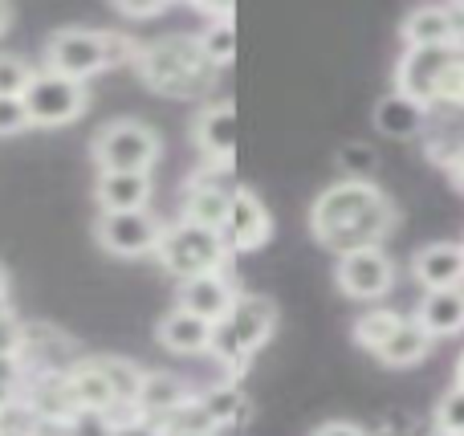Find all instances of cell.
Wrapping results in <instances>:
<instances>
[{"mask_svg": "<svg viewBox=\"0 0 464 436\" xmlns=\"http://www.w3.org/2000/svg\"><path fill=\"white\" fill-rule=\"evenodd\" d=\"M135 70L147 86L163 90V94H200L212 82L217 65H208L192 33H168V37H155L135 49Z\"/></svg>", "mask_w": 464, "mask_h": 436, "instance_id": "obj_2", "label": "cell"}, {"mask_svg": "<svg viewBox=\"0 0 464 436\" xmlns=\"http://www.w3.org/2000/svg\"><path fill=\"white\" fill-rule=\"evenodd\" d=\"M411 274L424 290H449L464 282V245L460 241H428L411 257Z\"/></svg>", "mask_w": 464, "mask_h": 436, "instance_id": "obj_14", "label": "cell"}, {"mask_svg": "<svg viewBox=\"0 0 464 436\" xmlns=\"http://www.w3.org/2000/svg\"><path fill=\"white\" fill-rule=\"evenodd\" d=\"M21 343H24V323L8 310L5 318H0V355H16L21 351Z\"/></svg>", "mask_w": 464, "mask_h": 436, "instance_id": "obj_35", "label": "cell"}, {"mask_svg": "<svg viewBox=\"0 0 464 436\" xmlns=\"http://www.w3.org/2000/svg\"><path fill=\"white\" fill-rule=\"evenodd\" d=\"M436 102L464 106V57H460V53H457V62L449 65V73H444L440 90H436Z\"/></svg>", "mask_w": 464, "mask_h": 436, "instance_id": "obj_33", "label": "cell"}, {"mask_svg": "<svg viewBox=\"0 0 464 436\" xmlns=\"http://www.w3.org/2000/svg\"><path fill=\"white\" fill-rule=\"evenodd\" d=\"M273 326H277V302H273L269 294H237L228 315L217 323L212 355H217L228 372H240L245 359L256 355V351L273 339Z\"/></svg>", "mask_w": 464, "mask_h": 436, "instance_id": "obj_4", "label": "cell"}, {"mask_svg": "<svg viewBox=\"0 0 464 436\" xmlns=\"http://www.w3.org/2000/svg\"><path fill=\"white\" fill-rule=\"evenodd\" d=\"M119 8L127 16H155V13H163V5H130V0H122Z\"/></svg>", "mask_w": 464, "mask_h": 436, "instance_id": "obj_38", "label": "cell"}, {"mask_svg": "<svg viewBox=\"0 0 464 436\" xmlns=\"http://www.w3.org/2000/svg\"><path fill=\"white\" fill-rule=\"evenodd\" d=\"M90 151L98 171H151V163L160 160V135L139 119H111L98 127Z\"/></svg>", "mask_w": 464, "mask_h": 436, "instance_id": "obj_6", "label": "cell"}, {"mask_svg": "<svg viewBox=\"0 0 464 436\" xmlns=\"http://www.w3.org/2000/svg\"><path fill=\"white\" fill-rule=\"evenodd\" d=\"M21 102H24V114H29L33 127H65V122H73L86 111L90 90H86V82L65 78V73L41 65V70H33Z\"/></svg>", "mask_w": 464, "mask_h": 436, "instance_id": "obj_7", "label": "cell"}, {"mask_svg": "<svg viewBox=\"0 0 464 436\" xmlns=\"http://www.w3.org/2000/svg\"><path fill=\"white\" fill-rule=\"evenodd\" d=\"M94 237L102 249L119 253V257H135V253H155L163 237V225L151 217V208L135 212H98Z\"/></svg>", "mask_w": 464, "mask_h": 436, "instance_id": "obj_10", "label": "cell"}, {"mask_svg": "<svg viewBox=\"0 0 464 436\" xmlns=\"http://www.w3.org/2000/svg\"><path fill=\"white\" fill-rule=\"evenodd\" d=\"M310 436H367V432H362L354 421H326V424H318Z\"/></svg>", "mask_w": 464, "mask_h": 436, "instance_id": "obj_36", "label": "cell"}, {"mask_svg": "<svg viewBox=\"0 0 464 436\" xmlns=\"http://www.w3.org/2000/svg\"><path fill=\"white\" fill-rule=\"evenodd\" d=\"M155 334H160V343L168 351H176V355H200V351H212L217 326H212L208 318L184 310V306H171L168 315L160 318V331Z\"/></svg>", "mask_w": 464, "mask_h": 436, "instance_id": "obj_16", "label": "cell"}, {"mask_svg": "<svg viewBox=\"0 0 464 436\" xmlns=\"http://www.w3.org/2000/svg\"><path fill=\"white\" fill-rule=\"evenodd\" d=\"M94 196L102 212H135L151 200V171H98Z\"/></svg>", "mask_w": 464, "mask_h": 436, "instance_id": "obj_17", "label": "cell"}, {"mask_svg": "<svg viewBox=\"0 0 464 436\" xmlns=\"http://www.w3.org/2000/svg\"><path fill=\"white\" fill-rule=\"evenodd\" d=\"M70 388L78 408H90V412H114L119 408V396H114L111 380L102 375V367L94 359H82V363L70 367Z\"/></svg>", "mask_w": 464, "mask_h": 436, "instance_id": "obj_21", "label": "cell"}, {"mask_svg": "<svg viewBox=\"0 0 464 436\" xmlns=\"http://www.w3.org/2000/svg\"><path fill=\"white\" fill-rule=\"evenodd\" d=\"M416 318L432 339L440 334H460L464 331V286H449V290H424L416 306Z\"/></svg>", "mask_w": 464, "mask_h": 436, "instance_id": "obj_18", "label": "cell"}, {"mask_svg": "<svg viewBox=\"0 0 464 436\" xmlns=\"http://www.w3.org/2000/svg\"><path fill=\"white\" fill-rule=\"evenodd\" d=\"M119 57H130V62H135V45H127L119 29L65 24V29L49 33V41H45V70H57V73L78 78V82L111 70Z\"/></svg>", "mask_w": 464, "mask_h": 436, "instance_id": "obj_3", "label": "cell"}, {"mask_svg": "<svg viewBox=\"0 0 464 436\" xmlns=\"http://www.w3.org/2000/svg\"><path fill=\"white\" fill-rule=\"evenodd\" d=\"M432 436H457V432H440V429H436V432H432Z\"/></svg>", "mask_w": 464, "mask_h": 436, "instance_id": "obj_45", "label": "cell"}, {"mask_svg": "<svg viewBox=\"0 0 464 436\" xmlns=\"http://www.w3.org/2000/svg\"><path fill=\"white\" fill-rule=\"evenodd\" d=\"M196 41H200V53L208 57V65H228L232 53H237V33H232V21H212L208 29L196 33Z\"/></svg>", "mask_w": 464, "mask_h": 436, "instance_id": "obj_26", "label": "cell"}, {"mask_svg": "<svg viewBox=\"0 0 464 436\" xmlns=\"http://www.w3.org/2000/svg\"><path fill=\"white\" fill-rule=\"evenodd\" d=\"M220 233H225L232 253H253L273 237V217H269L265 200L253 192V188H232L228 220H225Z\"/></svg>", "mask_w": 464, "mask_h": 436, "instance_id": "obj_11", "label": "cell"}, {"mask_svg": "<svg viewBox=\"0 0 464 436\" xmlns=\"http://www.w3.org/2000/svg\"><path fill=\"white\" fill-rule=\"evenodd\" d=\"M424 106L411 102V98L403 94H387L375 102V127L383 131V135L392 139H411L420 127H424Z\"/></svg>", "mask_w": 464, "mask_h": 436, "instance_id": "obj_23", "label": "cell"}, {"mask_svg": "<svg viewBox=\"0 0 464 436\" xmlns=\"http://www.w3.org/2000/svg\"><path fill=\"white\" fill-rule=\"evenodd\" d=\"M452 45H457V53L464 57V33H460V37H457V41H452Z\"/></svg>", "mask_w": 464, "mask_h": 436, "instance_id": "obj_44", "label": "cell"}, {"mask_svg": "<svg viewBox=\"0 0 464 436\" xmlns=\"http://www.w3.org/2000/svg\"><path fill=\"white\" fill-rule=\"evenodd\" d=\"M444 13H449L452 37H460V33H464V5H460V0H452V5H444Z\"/></svg>", "mask_w": 464, "mask_h": 436, "instance_id": "obj_37", "label": "cell"}, {"mask_svg": "<svg viewBox=\"0 0 464 436\" xmlns=\"http://www.w3.org/2000/svg\"><path fill=\"white\" fill-rule=\"evenodd\" d=\"M338 168L346 171V179H367L371 168H375V147L343 143V147H338Z\"/></svg>", "mask_w": 464, "mask_h": 436, "instance_id": "obj_31", "label": "cell"}, {"mask_svg": "<svg viewBox=\"0 0 464 436\" xmlns=\"http://www.w3.org/2000/svg\"><path fill=\"white\" fill-rule=\"evenodd\" d=\"M200 400V408L208 412V421L217 424H232L237 421V412H240V392L237 388H228V383H220V388H212V392H204V396H196Z\"/></svg>", "mask_w": 464, "mask_h": 436, "instance_id": "obj_27", "label": "cell"}, {"mask_svg": "<svg viewBox=\"0 0 464 436\" xmlns=\"http://www.w3.org/2000/svg\"><path fill=\"white\" fill-rule=\"evenodd\" d=\"M457 62V45H432V49H408L395 65V94L411 98L428 111L436 102V90H440L449 65Z\"/></svg>", "mask_w": 464, "mask_h": 436, "instance_id": "obj_8", "label": "cell"}, {"mask_svg": "<svg viewBox=\"0 0 464 436\" xmlns=\"http://www.w3.org/2000/svg\"><path fill=\"white\" fill-rule=\"evenodd\" d=\"M163 436H217V432H196V429H168Z\"/></svg>", "mask_w": 464, "mask_h": 436, "instance_id": "obj_41", "label": "cell"}, {"mask_svg": "<svg viewBox=\"0 0 464 436\" xmlns=\"http://www.w3.org/2000/svg\"><path fill=\"white\" fill-rule=\"evenodd\" d=\"M8 315V274L0 269V318Z\"/></svg>", "mask_w": 464, "mask_h": 436, "instance_id": "obj_39", "label": "cell"}, {"mask_svg": "<svg viewBox=\"0 0 464 436\" xmlns=\"http://www.w3.org/2000/svg\"><path fill=\"white\" fill-rule=\"evenodd\" d=\"M432 421H436V429H440V432L464 436V388H460V383H452V388L436 400Z\"/></svg>", "mask_w": 464, "mask_h": 436, "instance_id": "obj_28", "label": "cell"}, {"mask_svg": "<svg viewBox=\"0 0 464 436\" xmlns=\"http://www.w3.org/2000/svg\"><path fill=\"white\" fill-rule=\"evenodd\" d=\"M24 383V367L16 355H0V408H8L16 396H21Z\"/></svg>", "mask_w": 464, "mask_h": 436, "instance_id": "obj_32", "label": "cell"}, {"mask_svg": "<svg viewBox=\"0 0 464 436\" xmlns=\"http://www.w3.org/2000/svg\"><path fill=\"white\" fill-rule=\"evenodd\" d=\"M8 21H13V8H8V5H5V0H0V33H5V29H8Z\"/></svg>", "mask_w": 464, "mask_h": 436, "instance_id": "obj_42", "label": "cell"}, {"mask_svg": "<svg viewBox=\"0 0 464 436\" xmlns=\"http://www.w3.org/2000/svg\"><path fill=\"white\" fill-rule=\"evenodd\" d=\"M33 78V65L21 53H0V94L5 98H21L24 86Z\"/></svg>", "mask_w": 464, "mask_h": 436, "instance_id": "obj_29", "label": "cell"}, {"mask_svg": "<svg viewBox=\"0 0 464 436\" xmlns=\"http://www.w3.org/2000/svg\"><path fill=\"white\" fill-rule=\"evenodd\" d=\"M192 143L200 147L208 160L232 163V147H237V111L232 98H208L192 119Z\"/></svg>", "mask_w": 464, "mask_h": 436, "instance_id": "obj_12", "label": "cell"}, {"mask_svg": "<svg viewBox=\"0 0 464 436\" xmlns=\"http://www.w3.org/2000/svg\"><path fill=\"white\" fill-rule=\"evenodd\" d=\"M155 257H160V266L168 269V274L188 282V277L225 269L232 249H228L225 233H217V228H200V225H192V220H176V225L163 228L160 245H155Z\"/></svg>", "mask_w": 464, "mask_h": 436, "instance_id": "obj_5", "label": "cell"}, {"mask_svg": "<svg viewBox=\"0 0 464 436\" xmlns=\"http://www.w3.org/2000/svg\"><path fill=\"white\" fill-rule=\"evenodd\" d=\"M428 351H432V334H428L416 318H403L400 331H395L375 355L383 367H416L420 359H428Z\"/></svg>", "mask_w": 464, "mask_h": 436, "instance_id": "obj_22", "label": "cell"}, {"mask_svg": "<svg viewBox=\"0 0 464 436\" xmlns=\"http://www.w3.org/2000/svg\"><path fill=\"white\" fill-rule=\"evenodd\" d=\"M310 228L326 249L343 257V253L383 245V237L395 228V204L371 179H338L318 192L310 208Z\"/></svg>", "mask_w": 464, "mask_h": 436, "instance_id": "obj_1", "label": "cell"}, {"mask_svg": "<svg viewBox=\"0 0 464 436\" xmlns=\"http://www.w3.org/2000/svg\"><path fill=\"white\" fill-rule=\"evenodd\" d=\"M400 33L408 41V49H432V45H452V24L444 5H416L403 13Z\"/></svg>", "mask_w": 464, "mask_h": 436, "instance_id": "obj_20", "label": "cell"}, {"mask_svg": "<svg viewBox=\"0 0 464 436\" xmlns=\"http://www.w3.org/2000/svg\"><path fill=\"white\" fill-rule=\"evenodd\" d=\"M334 282L346 298H359V302H375L392 290L395 282V266L392 257L383 253V245H371V249H354L343 253L334 266Z\"/></svg>", "mask_w": 464, "mask_h": 436, "instance_id": "obj_9", "label": "cell"}, {"mask_svg": "<svg viewBox=\"0 0 464 436\" xmlns=\"http://www.w3.org/2000/svg\"><path fill=\"white\" fill-rule=\"evenodd\" d=\"M449 168H452V171H457V184L464 188V147H460V155H457V160H452V163H449Z\"/></svg>", "mask_w": 464, "mask_h": 436, "instance_id": "obj_40", "label": "cell"}, {"mask_svg": "<svg viewBox=\"0 0 464 436\" xmlns=\"http://www.w3.org/2000/svg\"><path fill=\"white\" fill-rule=\"evenodd\" d=\"M65 432L70 436H119V424H114L111 412H90V408H78V412L65 421Z\"/></svg>", "mask_w": 464, "mask_h": 436, "instance_id": "obj_30", "label": "cell"}, {"mask_svg": "<svg viewBox=\"0 0 464 436\" xmlns=\"http://www.w3.org/2000/svg\"><path fill=\"white\" fill-rule=\"evenodd\" d=\"M24 127H33L29 114H24V102L0 94V135H16V131H24Z\"/></svg>", "mask_w": 464, "mask_h": 436, "instance_id": "obj_34", "label": "cell"}, {"mask_svg": "<svg viewBox=\"0 0 464 436\" xmlns=\"http://www.w3.org/2000/svg\"><path fill=\"white\" fill-rule=\"evenodd\" d=\"M237 286H232L228 269H217V274H200V277H188V282H179V302L176 306L192 310V315L208 318L212 326L220 323V318L228 315V306L237 302Z\"/></svg>", "mask_w": 464, "mask_h": 436, "instance_id": "obj_13", "label": "cell"}, {"mask_svg": "<svg viewBox=\"0 0 464 436\" xmlns=\"http://www.w3.org/2000/svg\"><path fill=\"white\" fill-rule=\"evenodd\" d=\"M98 367H102V375L111 380V388H114V396H119V408H114V424H119V412H135V400H139V388H143V367H135L130 359H122V355H102V359H94ZM139 416V412H135Z\"/></svg>", "mask_w": 464, "mask_h": 436, "instance_id": "obj_24", "label": "cell"}, {"mask_svg": "<svg viewBox=\"0 0 464 436\" xmlns=\"http://www.w3.org/2000/svg\"><path fill=\"white\" fill-rule=\"evenodd\" d=\"M192 388L179 380L176 372H147L143 375V388H139L135 400V412L139 416H151V421H171L184 404H192Z\"/></svg>", "mask_w": 464, "mask_h": 436, "instance_id": "obj_15", "label": "cell"}, {"mask_svg": "<svg viewBox=\"0 0 464 436\" xmlns=\"http://www.w3.org/2000/svg\"><path fill=\"white\" fill-rule=\"evenodd\" d=\"M457 383H460V388H464V355L457 359Z\"/></svg>", "mask_w": 464, "mask_h": 436, "instance_id": "obj_43", "label": "cell"}, {"mask_svg": "<svg viewBox=\"0 0 464 436\" xmlns=\"http://www.w3.org/2000/svg\"><path fill=\"white\" fill-rule=\"evenodd\" d=\"M228 204H232V188L217 184V179H192L184 188V217L179 220H192L200 228H225L228 220Z\"/></svg>", "mask_w": 464, "mask_h": 436, "instance_id": "obj_19", "label": "cell"}, {"mask_svg": "<svg viewBox=\"0 0 464 436\" xmlns=\"http://www.w3.org/2000/svg\"><path fill=\"white\" fill-rule=\"evenodd\" d=\"M400 323H403L400 310H387V306L367 310V315L354 323V343H359V347H367V351H379L395 331H400Z\"/></svg>", "mask_w": 464, "mask_h": 436, "instance_id": "obj_25", "label": "cell"}]
</instances>
